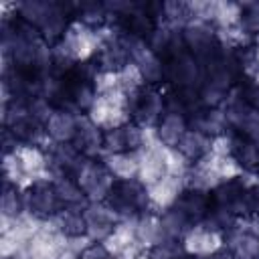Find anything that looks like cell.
<instances>
[{
	"label": "cell",
	"mask_w": 259,
	"mask_h": 259,
	"mask_svg": "<svg viewBox=\"0 0 259 259\" xmlns=\"http://www.w3.org/2000/svg\"><path fill=\"white\" fill-rule=\"evenodd\" d=\"M101 45H103V38L99 30L89 28L79 20H71L65 36L57 45H53V51L71 59L73 63H85L95 59Z\"/></svg>",
	"instance_id": "1"
},
{
	"label": "cell",
	"mask_w": 259,
	"mask_h": 259,
	"mask_svg": "<svg viewBox=\"0 0 259 259\" xmlns=\"http://www.w3.org/2000/svg\"><path fill=\"white\" fill-rule=\"evenodd\" d=\"M121 221L125 219H138L144 212H150V198H148V188L138 180H115L107 200H105Z\"/></svg>",
	"instance_id": "2"
},
{
	"label": "cell",
	"mask_w": 259,
	"mask_h": 259,
	"mask_svg": "<svg viewBox=\"0 0 259 259\" xmlns=\"http://www.w3.org/2000/svg\"><path fill=\"white\" fill-rule=\"evenodd\" d=\"M87 117L99 125L101 130L121 127L127 121H132L130 113V101L123 91H113L107 95H97L95 103L87 111Z\"/></svg>",
	"instance_id": "3"
},
{
	"label": "cell",
	"mask_w": 259,
	"mask_h": 259,
	"mask_svg": "<svg viewBox=\"0 0 259 259\" xmlns=\"http://www.w3.org/2000/svg\"><path fill=\"white\" fill-rule=\"evenodd\" d=\"M132 121L142 127H156L166 113L164 103V87H150L146 85L136 95H127Z\"/></svg>",
	"instance_id": "4"
},
{
	"label": "cell",
	"mask_w": 259,
	"mask_h": 259,
	"mask_svg": "<svg viewBox=\"0 0 259 259\" xmlns=\"http://www.w3.org/2000/svg\"><path fill=\"white\" fill-rule=\"evenodd\" d=\"M75 180L79 182L81 190L85 192L89 202H105L115 178L109 172V168L105 166L103 160H85V164L81 166V170L77 172Z\"/></svg>",
	"instance_id": "5"
},
{
	"label": "cell",
	"mask_w": 259,
	"mask_h": 259,
	"mask_svg": "<svg viewBox=\"0 0 259 259\" xmlns=\"http://www.w3.org/2000/svg\"><path fill=\"white\" fill-rule=\"evenodd\" d=\"M166 83L174 89H200L204 83V69L192 53L184 51L166 63Z\"/></svg>",
	"instance_id": "6"
},
{
	"label": "cell",
	"mask_w": 259,
	"mask_h": 259,
	"mask_svg": "<svg viewBox=\"0 0 259 259\" xmlns=\"http://www.w3.org/2000/svg\"><path fill=\"white\" fill-rule=\"evenodd\" d=\"M61 210L63 206L55 192L53 180H36L24 190V212L40 221H47Z\"/></svg>",
	"instance_id": "7"
},
{
	"label": "cell",
	"mask_w": 259,
	"mask_h": 259,
	"mask_svg": "<svg viewBox=\"0 0 259 259\" xmlns=\"http://www.w3.org/2000/svg\"><path fill=\"white\" fill-rule=\"evenodd\" d=\"M182 249L188 257H198V259H206L210 255H214L217 251H221L225 247V235L206 229L202 223L192 225L186 235L182 237Z\"/></svg>",
	"instance_id": "8"
},
{
	"label": "cell",
	"mask_w": 259,
	"mask_h": 259,
	"mask_svg": "<svg viewBox=\"0 0 259 259\" xmlns=\"http://www.w3.org/2000/svg\"><path fill=\"white\" fill-rule=\"evenodd\" d=\"M83 217L87 225V237L93 243H103L121 221L107 202H87V206L83 208Z\"/></svg>",
	"instance_id": "9"
},
{
	"label": "cell",
	"mask_w": 259,
	"mask_h": 259,
	"mask_svg": "<svg viewBox=\"0 0 259 259\" xmlns=\"http://www.w3.org/2000/svg\"><path fill=\"white\" fill-rule=\"evenodd\" d=\"M186 190V184H184V178H178V176H170L166 174L164 178H160L156 184L148 186V198H150V208L152 212H164L168 208H172L180 194Z\"/></svg>",
	"instance_id": "10"
},
{
	"label": "cell",
	"mask_w": 259,
	"mask_h": 259,
	"mask_svg": "<svg viewBox=\"0 0 259 259\" xmlns=\"http://www.w3.org/2000/svg\"><path fill=\"white\" fill-rule=\"evenodd\" d=\"M73 146L89 160H101L103 158V130L95 125L87 115H81L79 130L73 140Z\"/></svg>",
	"instance_id": "11"
},
{
	"label": "cell",
	"mask_w": 259,
	"mask_h": 259,
	"mask_svg": "<svg viewBox=\"0 0 259 259\" xmlns=\"http://www.w3.org/2000/svg\"><path fill=\"white\" fill-rule=\"evenodd\" d=\"M164 144H156L150 148L140 150V170H138V180L148 188L156 184L160 178L166 176V164H164Z\"/></svg>",
	"instance_id": "12"
},
{
	"label": "cell",
	"mask_w": 259,
	"mask_h": 259,
	"mask_svg": "<svg viewBox=\"0 0 259 259\" xmlns=\"http://www.w3.org/2000/svg\"><path fill=\"white\" fill-rule=\"evenodd\" d=\"M79 113L73 111H65V109H55L53 115L49 117V121L45 123L47 130V138L53 144H73L77 130H79Z\"/></svg>",
	"instance_id": "13"
},
{
	"label": "cell",
	"mask_w": 259,
	"mask_h": 259,
	"mask_svg": "<svg viewBox=\"0 0 259 259\" xmlns=\"http://www.w3.org/2000/svg\"><path fill=\"white\" fill-rule=\"evenodd\" d=\"M188 127L190 130H196L208 138H214V136H221V134H227L231 132L229 130V123H227V117H225V111L219 107V109H210V107H200L198 111H194L190 117H188Z\"/></svg>",
	"instance_id": "14"
},
{
	"label": "cell",
	"mask_w": 259,
	"mask_h": 259,
	"mask_svg": "<svg viewBox=\"0 0 259 259\" xmlns=\"http://www.w3.org/2000/svg\"><path fill=\"white\" fill-rule=\"evenodd\" d=\"M178 210L184 212V217L192 223V225H198L206 219V214L210 212L212 208V198L208 192H200V190H192V188H186L178 202L174 204Z\"/></svg>",
	"instance_id": "15"
},
{
	"label": "cell",
	"mask_w": 259,
	"mask_h": 259,
	"mask_svg": "<svg viewBox=\"0 0 259 259\" xmlns=\"http://www.w3.org/2000/svg\"><path fill=\"white\" fill-rule=\"evenodd\" d=\"M132 63L138 65V69H140L146 85H150V87H162L166 83V63L150 47L142 49L132 59Z\"/></svg>",
	"instance_id": "16"
},
{
	"label": "cell",
	"mask_w": 259,
	"mask_h": 259,
	"mask_svg": "<svg viewBox=\"0 0 259 259\" xmlns=\"http://www.w3.org/2000/svg\"><path fill=\"white\" fill-rule=\"evenodd\" d=\"M95 63L99 67V71H113V73H119L125 65H130V55L127 51L121 47L119 42V36L115 38H109L101 45L99 53L95 55Z\"/></svg>",
	"instance_id": "17"
},
{
	"label": "cell",
	"mask_w": 259,
	"mask_h": 259,
	"mask_svg": "<svg viewBox=\"0 0 259 259\" xmlns=\"http://www.w3.org/2000/svg\"><path fill=\"white\" fill-rule=\"evenodd\" d=\"M49 227H53L55 231L63 233L65 237H81L87 235V225H85V217H83V208H63L61 212H57L55 217L45 221Z\"/></svg>",
	"instance_id": "18"
},
{
	"label": "cell",
	"mask_w": 259,
	"mask_h": 259,
	"mask_svg": "<svg viewBox=\"0 0 259 259\" xmlns=\"http://www.w3.org/2000/svg\"><path fill=\"white\" fill-rule=\"evenodd\" d=\"M136 239L144 249H152V247L166 241L158 212L150 210V212H144V214L138 217V221H136Z\"/></svg>",
	"instance_id": "19"
},
{
	"label": "cell",
	"mask_w": 259,
	"mask_h": 259,
	"mask_svg": "<svg viewBox=\"0 0 259 259\" xmlns=\"http://www.w3.org/2000/svg\"><path fill=\"white\" fill-rule=\"evenodd\" d=\"M115 180H132L138 178L140 170V152H117V154H105L101 158Z\"/></svg>",
	"instance_id": "20"
},
{
	"label": "cell",
	"mask_w": 259,
	"mask_h": 259,
	"mask_svg": "<svg viewBox=\"0 0 259 259\" xmlns=\"http://www.w3.org/2000/svg\"><path fill=\"white\" fill-rule=\"evenodd\" d=\"M186 132H188V119L180 113H168L166 111L162 115L160 123L156 125V134L166 148H176Z\"/></svg>",
	"instance_id": "21"
},
{
	"label": "cell",
	"mask_w": 259,
	"mask_h": 259,
	"mask_svg": "<svg viewBox=\"0 0 259 259\" xmlns=\"http://www.w3.org/2000/svg\"><path fill=\"white\" fill-rule=\"evenodd\" d=\"M225 247L235 253L237 259H259V237L235 227L225 235Z\"/></svg>",
	"instance_id": "22"
},
{
	"label": "cell",
	"mask_w": 259,
	"mask_h": 259,
	"mask_svg": "<svg viewBox=\"0 0 259 259\" xmlns=\"http://www.w3.org/2000/svg\"><path fill=\"white\" fill-rule=\"evenodd\" d=\"M55 192L59 196V202L63 208H85L87 206V196L81 190L79 182L71 176H59L53 180Z\"/></svg>",
	"instance_id": "23"
},
{
	"label": "cell",
	"mask_w": 259,
	"mask_h": 259,
	"mask_svg": "<svg viewBox=\"0 0 259 259\" xmlns=\"http://www.w3.org/2000/svg\"><path fill=\"white\" fill-rule=\"evenodd\" d=\"M136 221L138 219H125L119 221L117 227L113 229V233L103 241L105 249L117 259L125 249H130L138 239H136Z\"/></svg>",
	"instance_id": "24"
},
{
	"label": "cell",
	"mask_w": 259,
	"mask_h": 259,
	"mask_svg": "<svg viewBox=\"0 0 259 259\" xmlns=\"http://www.w3.org/2000/svg\"><path fill=\"white\" fill-rule=\"evenodd\" d=\"M176 150L188 160V162H198V160H202L208 152H210V138L208 136H204V134H200V132H196V130H190L188 127V132L182 136V140L178 142V146H176Z\"/></svg>",
	"instance_id": "25"
},
{
	"label": "cell",
	"mask_w": 259,
	"mask_h": 259,
	"mask_svg": "<svg viewBox=\"0 0 259 259\" xmlns=\"http://www.w3.org/2000/svg\"><path fill=\"white\" fill-rule=\"evenodd\" d=\"M83 22L89 28H101L107 24V10L103 2L97 0H85V2H75V18Z\"/></svg>",
	"instance_id": "26"
},
{
	"label": "cell",
	"mask_w": 259,
	"mask_h": 259,
	"mask_svg": "<svg viewBox=\"0 0 259 259\" xmlns=\"http://www.w3.org/2000/svg\"><path fill=\"white\" fill-rule=\"evenodd\" d=\"M160 223H162V231H164L166 241H182L186 231L192 227V223L176 206L160 212Z\"/></svg>",
	"instance_id": "27"
},
{
	"label": "cell",
	"mask_w": 259,
	"mask_h": 259,
	"mask_svg": "<svg viewBox=\"0 0 259 259\" xmlns=\"http://www.w3.org/2000/svg\"><path fill=\"white\" fill-rule=\"evenodd\" d=\"M233 158L241 164L243 170H257L259 168V144L235 134L233 136Z\"/></svg>",
	"instance_id": "28"
},
{
	"label": "cell",
	"mask_w": 259,
	"mask_h": 259,
	"mask_svg": "<svg viewBox=\"0 0 259 259\" xmlns=\"http://www.w3.org/2000/svg\"><path fill=\"white\" fill-rule=\"evenodd\" d=\"M241 18H243L241 2L214 0V10H212V26L214 28H227V26L241 24Z\"/></svg>",
	"instance_id": "29"
},
{
	"label": "cell",
	"mask_w": 259,
	"mask_h": 259,
	"mask_svg": "<svg viewBox=\"0 0 259 259\" xmlns=\"http://www.w3.org/2000/svg\"><path fill=\"white\" fill-rule=\"evenodd\" d=\"M22 212H24V190H20L14 184L4 182L2 184V196H0V214L16 219Z\"/></svg>",
	"instance_id": "30"
},
{
	"label": "cell",
	"mask_w": 259,
	"mask_h": 259,
	"mask_svg": "<svg viewBox=\"0 0 259 259\" xmlns=\"http://www.w3.org/2000/svg\"><path fill=\"white\" fill-rule=\"evenodd\" d=\"M49 6H51V0H26V2H18V8H16V16L32 26L38 28V24L42 22L45 14L49 12Z\"/></svg>",
	"instance_id": "31"
},
{
	"label": "cell",
	"mask_w": 259,
	"mask_h": 259,
	"mask_svg": "<svg viewBox=\"0 0 259 259\" xmlns=\"http://www.w3.org/2000/svg\"><path fill=\"white\" fill-rule=\"evenodd\" d=\"M119 87L125 95H136L138 91H142L146 87V81L138 69L136 63H130L125 65L121 71H119Z\"/></svg>",
	"instance_id": "32"
},
{
	"label": "cell",
	"mask_w": 259,
	"mask_h": 259,
	"mask_svg": "<svg viewBox=\"0 0 259 259\" xmlns=\"http://www.w3.org/2000/svg\"><path fill=\"white\" fill-rule=\"evenodd\" d=\"M208 158H210V164H212V168H214V172H217V176H219L221 182L237 180V178L241 176V172H243L241 164H239L233 156L217 158V156H210V154H208Z\"/></svg>",
	"instance_id": "33"
},
{
	"label": "cell",
	"mask_w": 259,
	"mask_h": 259,
	"mask_svg": "<svg viewBox=\"0 0 259 259\" xmlns=\"http://www.w3.org/2000/svg\"><path fill=\"white\" fill-rule=\"evenodd\" d=\"M164 164H166V174L170 176H178L184 178L192 166V162H188L176 148H166L164 152Z\"/></svg>",
	"instance_id": "34"
},
{
	"label": "cell",
	"mask_w": 259,
	"mask_h": 259,
	"mask_svg": "<svg viewBox=\"0 0 259 259\" xmlns=\"http://www.w3.org/2000/svg\"><path fill=\"white\" fill-rule=\"evenodd\" d=\"M235 134H239L241 138L245 140H251V142H257L259 144V111L253 107L251 111H247L243 115V119L235 125L233 130Z\"/></svg>",
	"instance_id": "35"
},
{
	"label": "cell",
	"mask_w": 259,
	"mask_h": 259,
	"mask_svg": "<svg viewBox=\"0 0 259 259\" xmlns=\"http://www.w3.org/2000/svg\"><path fill=\"white\" fill-rule=\"evenodd\" d=\"M186 253L180 241H164L152 249H148V259H184Z\"/></svg>",
	"instance_id": "36"
},
{
	"label": "cell",
	"mask_w": 259,
	"mask_h": 259,
	"mask_svg": "<svg viewBox=\"0 0 259 259\" xmlns=\"http://www.w3.org/2000/svg\"><path fill=\"white\" fill-rule=\"evenodd\" d=\"M117 152H127L123 125L121 127L103 130V156L105 154H117Z\"/></svg>",
	"instance_id": "37"
},
{
	"label": "cell",
	"mask_w": 259,
	"mask_h": 259,
	"mask_svg": "<svg viewBox=\"0 0 259 259\" xmlns=\"http://www.w3.org/2000/svg\"><path fill=\"white\" fill-rule=\"evenodd\" d=\"M93 85H95L97 95H107V93H113V91H121L119 73H113V71H99L93 79Z\"/></svg>",
	"instance_id": "38"
},
{
	"label": "cell",
	"mask_w": 259,
	"mask_h": 259,
	"mask_svg": "<svg viewBox=\"0 0 259 259\" xmlns=\"http://www.w3.org/2000/svg\"><path fill=\"white\" fill-rule=\"evenodd\" d=\"M243 6V28L255 38L259 34V2H241Z\"/></svg>",
	"instance_id": "39"
},
{
	"label": "cell",
	"mask_w": 259,
	"mask_h": 259,
	"mask_svg": "<svg viewBox=\"0 0 259 259\" xmlns=\"http://www.w3.org/2000/svg\"><path fill=\"white\" fill-rule=\"evenodd\" d=\"M53 111H55V107H53V103H51L47 97H34V99L28 103V113H30V117L36 119V121L42 123V125L49 121V117L53 115Z\"/></svg>",
	"instance_id": "40"
},
{
	"label": "cell",
	"mask_w": 259,
	"mask_h": 259,
	"mask_svg": "<svg viewBox=\"0 0 259 259\" xmlns=\"http://www.w3.org/2000/svg\"><path fill=\"white\" fill-rule=\"evenodd\" d=\"M79 259H115V257L105 249L103 243H93V245H89V247L79 255Z\"/></svg>",
	"instance_id": "41"
},
{
	"label": "cell",
	"mask_w": 259,
	"mask_h": 259,
	"mask_svg": "<svg viewBox=\"0 0 259 259\" xmlns=\"http://www.w3.org/2000/svg\"><path fill=\"white\" fill-rule=\"evenodd\" d=\"M206 259H237V257H235V253H233L231 249L223 247L221 251H217L214 255H210V257H206Z\"/></svg>",
	"instance_id": "42"
},
{
	"label": "cell",
	"mask_w": 259,
	"mask_h": 259,
	"mask_svg": "<svg viewBox=\"0 0 259 259\" xmlns=\"http://www.w3.org/2000/svg\"><path fill=\"white\" fill-rule=\"evenodd\" d=\"M253 45H255V47H259V34L255 36V40H253Z\"/></svg>",
	"instance_id": "43"
},
{
	"label": "cell",
	"mask_w": 259,
	"mask_h": 259,
	"mask_svg": "<svg viewBox=\"0 0 259 259\" xmlns=\"http://www.w3.org/2000/svg\"><path fill=\"white\" fill-rule=\"evenodd\" d=\"M257 196H259V188H257ZM257 217H259V206H257Z\"/></svg>",
	"instance_id": "44"
},
{
	"label": "cell",
	"mask_w": 259,
	"mask_h": 259,
	"mask_svg": "<svg viewBox=\"0 0 259 259\" xmlns=\"http://www.w3.org/2000/svg\"><path fill=\"white\" fill-rule=\"evenodd\" d=\"M255 81H257V83H259V77H257V79H255Z\"/></svg>",
	"instance_id": "45"
},
{
	"label": "cell",
	"mask_w": 259,
	"mask_h": 259,
	"mask_svg": "<svg viewBox=\"0 0 259 259\" xmlns=\"http://www.w3.org/2000/svg\"><path fill=\"white\" fill-rule=\"evenodd\" d=\"M257 111H259V109H257Z\"/></svg>",
	"instance_id": "46"
}]
</instances>
